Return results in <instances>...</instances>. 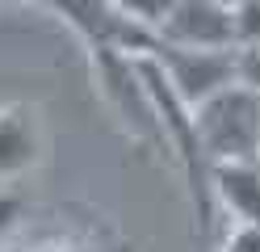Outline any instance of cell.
Segmentation results:
<instances>
[{
	"mask_svg": "<svg viewBox=\"0 0 260 252\" xmlns=\"http://www.w3.org/2000/svg\"><path fill=\"white\" fill-rule=\"evenodd\" d=\"M135 72L143 80V89H147V101L155 109V122H159V139H164L172 164L181 168L185 177V189H189V202H193V214H198V235L206 240L210 231H214V189H210V160L202 151V139H198V122H193V109L185 105L181 97L172 93V84L164 80L159 72V63L151 55L135 59Z\"/></svg>",
	"mask_w": 260,
	"mask_h": 252,
	"instance_id": "cell-1",
	"label": "cell"
},
{
	"mask_svg": "<svg viewBox=\"0 0 260 252\" xmlns=\"http://www.w3.org/2000/svg\"><path fill=\"white\" fill-rule=\"evenodd\" d=\"M198 139L210 168L214 164H260V97L248 89H222L206 105L193 109Z\"/></svg>",
	"mask_w": 260,
	"mask_h": 252,
	"instance_id": "cell-2",
	"label": "cell"
},
{
	"mask_svg": "<svg viewBox=\"0 0 260 252\" xmlns=\"http://www.w3.org/2000/svg\"><path fill=\"white\" fill-rule=\"evenodd\" d=\"M159 72L172 84V93L185 101L189 109L206 105L210 97L235 84V50H185V46H155Z\"/></svg>",
	"mask_w": 260,
	"mask_h": 252,
	"instance_id": "cell-3",
	"label": "cell"
},
{
	"mask_svg": "<svg viewBox=\"0 0 260 252\" xmlns=\"http://www.w3.org/2000/svg\"><path fill=\"white\" fill-rule=\"evenodd\" d=\"M155 38L185 50H235V13L222 0H168Z\"/></svg>",
	"mask_w": 260,
	"mask_h": 252,
	"instance_id": "cell-4",
	"label": "cell"
},
{
	"mask_svg": "<svg viewBox=\"0 0 260 252\" xmlns=\"http://www.w3.org/2000/svg\"><path fill=\"white\" fill-rule=\"evenodd\" d=\"M42 156H46V139L38 109L25 101L0 105V185L21 181L29 168L42 164Z\"/></svg>",
	"mask_w": 260,
	"mask_h": 252,
	"instance_id": "cell-5",
	"label": "cell"
},
{
	"mask_svg": "<svg viewBox=\"0 0 260 252\" xmlns=\"http://www.w3.org/2000/svg\"><path fill=\"white\" fill-rule=\"evenodd\" d=\"M210 189L214 210H226L235 227H260V164H214Z\"/></svg>",
	"mask_w": 260,
	"mask_h": 252,
	"instance_id": "cell-6",
	"label": "cell"
},
{
	"mask_svg": "<svg viewBox=\"0 0 260 252\" xmlns=\"http://www.w3.org/2000/svg\"><path fill=\"white\" fill-rule=\"evenodd\" d=\"M235 42L239 46H260V0H235Z\"/></svg>",
	"mask_w": 260,
	"mask_h": 252,
	"instance_id": "cell-7",
	"label": "cell"
},
{
	"mask_svg": "<svg viewBox=\"0 0 260 252\" xmlns=\"http://www.w3.org/2000/svg\"><path fill=\"white\" fill-rule=\"evenodd\" d=\"M235 84L260 97V46H235Z\"/></svg>",
	"mask_w": 260,
	"mask_h": 252,
	"instance_id": "cell-8",
	"label": "cell"
},
{
	"mask_svg": "<svg viewBox=\"0 0 260 252\" xmlns=\"http://www.w3.org/2000/svg\"><path fill=\"white\" fill-rule=\"evenodd\" d=\"M21 210H25V198L13 193V189H0V252H9V231H17L21 223Z\"/></svg>",
	"mask_w": 260,
	"mask_h": 252,
	"instance_id": "cell-9",
	"label": "cell"
},
{
	"mask_svg": "<svg viewBox=\"0 0 260 252\" xmlns=\"http://www.w3.org/2000/svg\"><path fill=\"white\" fill-rule=\"evenodd\" d=\"M218 252H260V227H235Z\"/></svg>",
	"mask_w": 260,
	"mask_h": 252,
	"instance_id": "cell-10",
	"label": "cell"
}]
</instances>
